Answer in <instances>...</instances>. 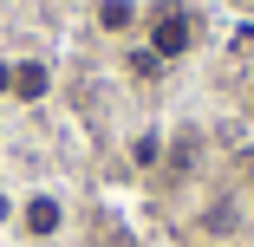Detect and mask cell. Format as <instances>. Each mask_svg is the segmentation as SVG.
<instances>
[{
  "mask_svg": "<svg viewBox=\"0 0 254 247\" xmlns=\"http://www.w3.org/2000/svg\"><path fill=\"white\" fill-rule=\"evenodd\" d=\"M130 163H137V169L157 163V137H137V143H130Z\"/></svg>",
  "mask_w": 254,
  "mask_h": 247,
  "instance_id": "obj_5",
  "label": "cell"
},
{
  "mask_svg": "<svg viewBox=\"0 0 254 247\" xmlns=\"http://www.w3.org/2000/svg\"><path fill=\"white\" fill-rule=\"evenodd\" d=\"M46 85H53L46 65H13V91H20V98H46Z\"/></svg>",
  "mask_w": 254,
  "mask_h": 247,
  "instance_id": "obj_4",
  "label": "cell"
},
{
  "mask_svg": "<svg viewBox=\"0 0 254 247\" xmlns=\"http://www.w3.org/2000/svg\"><path fill=\"white\" fill-rule=\"evenodd\" d=\"M137 20V7H130V0H98V26H105V33H124Z\"/></svg>",
  "mask_w": 254,
  "mask_h": 247,
  "instance_id": "obj_3",
  "label": "cell"
},
{
  "mask_svg": "<svg viewBox=\"0 0 254 247\" xmlns=\"http://www.w3.org/2000/svg\"><path fill=\"white\" fill-rule=\"evenodd\" d=\"M26 234H59V202L53 195H33L26 202Z\"/></svg>",
  "mask_w": 254,
  "mask_h": 247,
  "instance_id": "obj_2",
  "label": "cell"
},
{
  "mask_svg": "<svg viewBox=\"0 0 254 247\" xmlns=\"http://www.w3.org/2000/svg\"><path fill=\"white\" fill-rule=\"evenodd\" d=\"M189 46H195V20L183 7H157L150 13V52L157 59H183Z\"/></svg>",
  "mask_w": 254,
  "mask_h": 247,
  "instance_id": "obj_1",
  "label": "cell"
},
{
  "mask_svg": "<svg viewBox=\"0 0 254 247\" xmlns=\"http://www.w3.org/2000/svg\"><path fill=\"white\" fill-rule=\"evenodd\" d=\"M0 91H13V72H7V65H0Z\"/></svg>",
  "mask_w": 254,
  "mask_h": 247,
  "instance_id": "obj_6",
  "label": "cell"
}]
</instances>
